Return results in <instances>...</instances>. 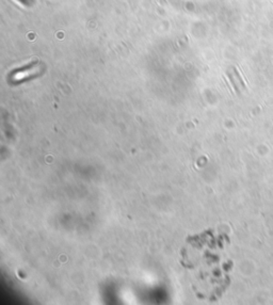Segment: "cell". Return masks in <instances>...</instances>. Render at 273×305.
<instances>
[{
  "mask_svg": "<svg viewBox=\"0 0 273 305\" xmlns=\"http://www.w3.org/2000/svg\"><path fill=\"white\" fill-rule=\"evenodd\" d=\"M42 72H43L42 65L39 64L38 62H33L31 64L22 67V69L15 70L10 76V80L13 83H21L38 77V76L42 74Z\"/></svg>",
  "mask_w": 273,
  "mask_h": 305,
  "instance_id": "obj_1",
  "label": "cell"
}]
</instances>
